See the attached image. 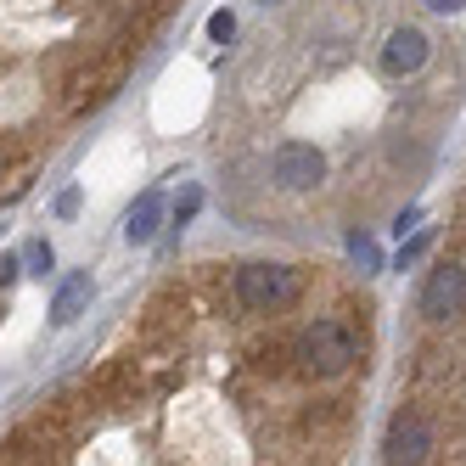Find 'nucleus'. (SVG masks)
I'll return each mask as SVG.
<instances>
[{
  "instance_id": "1",
  "label": "nucleus",
  "mask_w": 466,
  "mask_h": 466,
  "mask_svg": "<svg viewBox=\"0 0 466 466\" xmlns=\"http://www.w3.org/2000/svg\"><path fill=\"white\" fill-rule=\"evenodd\" d=\"M292 360L304 365L309 377H343L349 365L360 360V343H354V331H349L343 320H315V326L298 331Z\"/></svg>"
},
{
  "instance_id": "2",
  "label": "nucleus",
  "mask_w": 466,
  "mask_h": 466,
  "mask_svg": "<svg viewBox=\"0 0 466 466\" xmlns=\"http://www.w3.org/2000/svg\"><path fill=\"white\" fill-rule=\"evenodd\" d=\"M298 298V270L287 264H242L237 270V304L253 315H276Z\"/></svg>"
},
{
  "instance_id": "3",
  "label": "nucleus",
  "mask_w": 466,
  "mask_h": 466,
  "mask_svg": "<svg viewBox=\"0 0 466 466\" xmlns=\"http://www.w3.org/2000/svg\"><path fill=\"white\" fill-rule=\"evenodd\" d=\"M427 455H432V427H427V416L399 410V416L388 421L382 461H388V466H427Z\"/></svg>"
},
{
  "instance_id": "4",
  "label": "nucleus",
  "mask_w": 466,
  "mask_h": 466,
  "mask_svg": "<svg viewBox=\"0 0 466 466\" xmlns=\"http://www.w3.org/2000/svg\"><path fill=\"white\" fill-rule=\"evenodd\" d=\"M270 169H276V186H287V191H315L326 180V157L304 141H287V147H276Z\"/></svg>"
},
{
  "instance_id": "5",
  "label": "nucleus",
  "mask_w": 466,
  "mask_h": 466,
  "mask_svg": "<svg viewBox=\"0 0 466 466\" xmlns=\"http://www.w3.org/2000/svg\"><path fill=\"white\" fill-rule=\"evenodd\" d=\"M461 309H466V270L461 264H439L427 292H421V315L427 320H455Z\"/></svg>"
},
{
  "instance_id": "6",
  "label": "nucleus",
  "mask_w": 466,
  "mask_h": 466,
  "mask_svg": "<svg viewBox=\"0 0 466 466\" xmlns=\"http://www.w3.org/2000/svg\"><path fill=\"white\" fill-rule=\"evenodd\" d=\"M118 85V62L96 56V62H79V68L68 74V113H85L96 102H107V90Z\"/></svg>"
},
{
  "instance_id": "7",
  "label": "nucleus",
  "mask_w": 466,
  "mask_h": 466,
  "mask_svg": "<svg viewBox=\"0 0 466 466\" xmlns=\"http://www.w3.org/2000/svg\"><path fill=\"white\" fill-rule=\"evenodd\" d=\"M0 466H56V439L40 421H28L0 444Z\"/></svg>"
},
{
  "instance_id": "8",
  "label": "nucleus",
  "mask_w": 466,
  "mask_h": 466,
  "mask_svg": "<svg viewBox=\"0 0 466 466\" xmlns=\"http://www.w3.org/2000/svg\"><path fill=\"white\" fill-rule=\"evenodd\" d=\"M427 35H421V28H393V35H388V46H382V74H416L421 68V62H427Z\"/></svg>"
},
{
  "instance_id": "9",
  "label": "nucleus",
  "mask_w": 466,
  "mask_h": 466,
  "mask_svg": "<svg viewBox=\"0 0 466 466\" xmlns=\"http://www.w3.org/2000/svg\"><path fill=\"white\" fill-rule=\"evenodd\" d=\"M157 225H163V197L157 191H141L136 208H129V219H124V237L136 242V248H147L157 237Z\"/></svg>"
},
{
  "instance_id": "10",
  "label": "nucleus",
  "mask_w": 466,
  "mask_h": 466,
  "mask_svg": "<svg viewBox=\"0 0 466 466\" xmlns=\"http://www.w3.org/2000/svg\"><path fill=\"white\" fill-rule=\"evenodd\" d=\"M90 304V276L79 270V276H68V281H62L56 287V304H51V320L56 326H68V320H79V309Z\"/></svg>"
},
{
  "instance_id": "11",
  "label": "nucleus",
  "mask_w": 466,
  "mask_h": 466,
  "mask_svg": "<svg viewBox=\"0 0 466 466\" xmlns=\"http://www.w3.org/2000/svg\"><path fill=\"white\" fill-rule=\"evenodd\" d=\"M197 208H203V191H197V186H186V191H180V203H175V219L186 225V219H191Z\"/></svg>"
},
{
  "instance_id": "12",
  "label": "nucleus",
  "mask_w": 466,
  "mask_h": 466,
  "mask_svg": "<svg viewBox=\"0 0 466 466\" xmlns=\"http://www.w3.org/2000/svg\"><path fill=\"white\" fill-rule=\"evenodd\" d=\"M23 264H28V270H40V276H46V270H51V248H46V242H28Z\"/></svg>"
},
{
  "instance_id": "13",
  "label": "nucleus",
  "mask_w": 466,
  "mask_h": 466,
  "mask_svg": "<svg viewBox=\"0 0 466 466\" xmlns=\"http://www.w3.org/2000/svg\"><path fill=\"white\" fill-rule=\"evenodd\" d=\"M208 35H214V40H230V35H237V17H230V12H214V17H208Z\"/></svg>"
},
{
  "instance_id": "14",
  "label": "nucleus",
  "mask_w": 466,
  "mask_h": 466,
  "mask_svg": "<svg viewBox=\"0 0 466 466\" xmlns=\"http://www.w3.org/2000/svg\"><path fill=\"white\" fill-rule=\"evenodd\" d=\"M349 248H354V258H360V264H371V270H377V242H365V237H354Z\"/></svg>"
},
{
  "instance_id": "15",
  "label": "nucleus",
  "mask_w": 466,
  "mask_h": 466,
  "mask_svg": "<svg viewBox=\"0 0 466 466\" xmlns=\"http://www.w3.org/2000/svg\"><path fill=\"white\" fill-rule=\"evenodd\" d=\"M56 214H62V219L79 214V191H62V197H56Z\"/></svg>"
},
{
  "instance_id": "16",
  "label": "nucleus",
  "mask_w": 466,
  "mask_h": 466,
  "mask_svg": "<svg viewBox=\"0 0 466 466\" xmlns=\"http://www.w3.org/2000/svg\"><path fill=\"white\" fill-rule=\"evenodd\" d=\"M416 219H421V208H405V214H399V219H393V230H399V237H405V230H410Z\"/></svg>"
},
{
  "instance_id": "17",
  "label": "nucleus",
  "mask_w": 466,
  "mask_h": 466,
  "mask_svg": "<svg viewBox=\"0 0 466 466\" xmlns=\"http://www.w3.org/2000/svg\"><path fill=\"white\" fill-rule=\"evenodd\" d=\"M461 6H466V0H427V12H444V17L461 12Z\"/></svg>"
},
{
  "instance_id": "18",
  "label": "nucleus",
  "mask_w": 466,
  "mask_h": 466,
  "mask_svg": "<svg viewBox=\"0 0 466 466\" xmlns=\"http://www.w3.org/2000/svg\"><path fill=\"white\" fill-rule=\"evenodd\" d=\"M6 281H17V258H0V287Z\"/></svg>"
},
{
  "instance_id": "19",
  "label": "nucleus",
  "mask_w": 466,
  "mask_h": 466,
  "mask_svg": "<svg viewBox=\"0 0 466 466\" xmlns=\"http://www.w3.org/2000/svg\"><path fill=\"white\" fill-rule=\"evenodd\" d=\"M0 175H6V163H0Z\"/></svg>"
}]
</instances>
